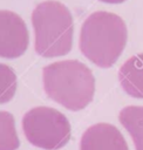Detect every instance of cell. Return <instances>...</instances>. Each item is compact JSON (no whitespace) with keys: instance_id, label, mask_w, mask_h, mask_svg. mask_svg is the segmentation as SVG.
<instances>
[{"instance_id":"obj_1","label":"cell","mask_w":143,"mask_h":150,"mask_svg":"<svg viewBox=\"0 0 143 150\" xmlns=\"http://www.w3.org/2000/svg\"><path fill=\"white\" fill-rule=\"evenodd\" d=\"M128 29L123 19L114 13L98 11L89 14L80 30L79 47L84 57L100 68H110L123 53Z\"/></svg>"},{"instance_id":"obj_2","label":"cell","mask_w":143,"mask_h":150,"mask_svg":"<svg viewBox=\"0 0 143 150\" xmlns=\"http://www.w3.org/2000/svg\"><path fill=\"white\" fill-rule=\"evenodd\" d=\"M42 83L49 98L72 111L84 109L95 94L93 71L77 60H63L45 66Z\"/></svg>"},{"instance_id":"obj_3","label":"cell","mask_w":143,"mask_h":150,"mask_svg":"<svg viewBox=\"0 0 143 150\" xmlns=\"http://www.w3.org/2000/svg\"><path fill=\"white\" fill-rule=\"evenodd\" d=\"M34 48L42 57H57L68 54L73 47L74 22L70 11L56 0L40 2L32 13Z\"/></svg>"},{"instance_id":"obj_4","label":"cell","mask_w":143,"mask_h":150,"mask_svg":"<svg viewBox=\"0 0 143 150\" xmlns=\"http://www.w3.org/2000/svg\"><path fill=\"white\" fill-rule=\"evenodd\" d=\"M21 125L27 141L43 150H59L70 139L68 118L50 107L32 108L23 115Z\"/></svg>"},{"instance_id":"obj_5","label":"cell","mask_w":143,"mask_h":150,"mask_svg":"<svg viewBox=\"0 0 143 150\" xmlns=\"http://www.w3.org/2000/svg\"><path fill=\"white\" fill-rule=\"evenodd\" d=\"M29 45V34L23 19L7 9H0V57L18 59Z\"/></svg>"},{"instance_id":"obj_6","label":"cell","mask_w":143,"mask_h":150,"mask_svg":"<svg viewBox=\"0 0 143 150\" xmlns=\"http://www.w3.org/2000/svg\"><path fill=\"white\" fill-rule=\"evenodd\" d=\"M80 150H129L121 131L109 123H96L82 135Z\"/></svg>"},{"instance_id":"obj_7","label":"cell","mask_w":143,"mask_h":150,"mask_svg":"<svg viewBox=\"0 0 143 150\" xmlns=\"http://www.w3.org/2000/svg\"><path fill=\"white\" fill-rule=\"evenodd\" d=\"M118 81L129 96L143 98V53L132 55L121 66Z\"/></svg>"},{"instance_id":"obj_8","label":"cell","mask_w":143,"mask_h":150,"mask_svg":"<svg viewBox=\"0 0 143 150\" xmlns=\"http://www.w3.org/2000/svg\"><path fill=\"white\" fill-rule=\"evenodd\" d=\"M118 120L131 136L136 150H143V105H128L120 111Z\"/></svg>"},{"instance_id":"obj_9","label":"cell","mask_w":143,"mask_h":150,"mask_svg":"<svg viewBox=\"0 0 143 150\" xmlns=\"http://www.w3.org/2000/svg\"><path fill=\"white\" fill-rule=\"evenodd\" d=\"M20 145L14 116L0 110V150H16Z\"/></svg>"},{"instance_id":"obj_10","label":"cell","mask_w":143,"mask_h":150,"mask_svg":"<svg viewBox=\"0 0 143 150\" xmlns=\"http://www.w3.org/2000/svg\"><path fill=\"white\" fill-rule=\"evenodd\" d=\"M16 91L15 71L7 64L0 63V104L9 102Z\"/></svg>"},{"instance_id":"obj_11","label":"cell","mask_w":143,"mask_h":150,"mask_svg":"<svg viewBox=\"0 0 143 150\" xmlns=\"http://www.w3.org/2000/svg\"><path fill=\"white\" fill-rule=\"evenodd\" d=\"M102 2H105V4H111V5H117V4H122L124 2L125 0H100Z\"/></svg>"}]
</instances>
